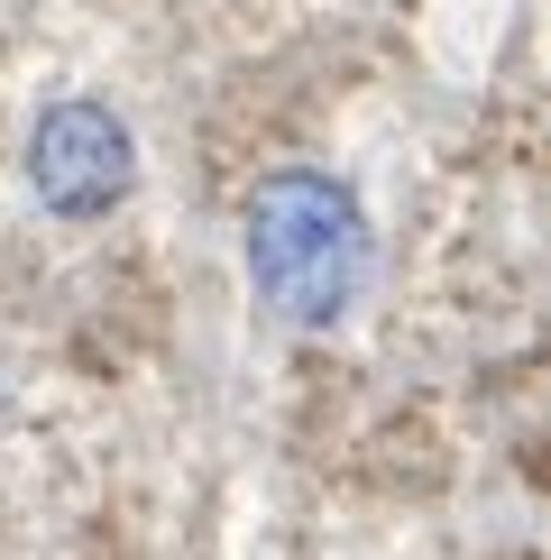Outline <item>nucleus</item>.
I'll list each match as a JSON object with an SVG mask.
<instances>
[{
  "mask_svg": "<svg viewBox=\"0 0 551 560\" xmlns=\"http://www.w3.org/2000/svg\"><path fill=\"white\" fill-rule=\"evenodd\" d=\"M239 240H248V285H258V303L285 331H331V322H350V303L367 294L377 240H367L359 194L340 175H321V166H276L258 194H248Z\"/></svg>",
  "mask_w": 551,
  "mask_h": 560,
  "instance_id": "1",
  "label": "nucleus"
},
{
  "mask_svg": "<svg viewBox=\"0 0 551 560\" xmlns=\"http://www.w3.org/2000/svg\"><path fill=\"white\" fill-rule=\"evenodd\" d=\"M138 184V138L110 102H92V92H65V102H46L28 120V194L37 212L56 221H102L120 212Z\"/></svg>",
  "mask_w": 551,
  "mask_h": 560,
  "instance_id": "2",
  "label": "nucleus"
}]
</instances>
